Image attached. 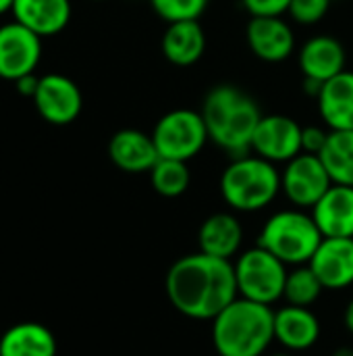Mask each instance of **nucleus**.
Wrapping results in <instances>:
<instances>
[{"mask_svg":"<svg viewBox=\"0 0 353 356\" xmlns=\"http://www.w3.org/2000/svg\"><path fill=\"white\" fill-rule=\"evenodd\" d=\"M164 292L177 313L193 321H212L237 296L233 261L193 252L177 259L164 277Z\"/></svg>","mask_w":353,"mask_h":356,"instance_id":"obj_1","label":"nucleus"},{"mask_svg":"<svg viewBox=\"0 0 353 356\" xmlns=\"http://www.w3.org/2000/svg\"><path fill=\"white\" fill-rule=\"evenodd\" d=\"M200 113L216 148L231 159L252 152V138L262 111L248 92L233 83H218L206 92Z\"/></svg>","mask_w":353,"mask_h":356,"instance_id":"obj_2","label":"nucleus"},{"mask_svg":"<svg viewBox=\"0 0 353 356\" xmlns=\"http://www.w3.org/2000/svg\"><path fill=\"white\" fill-rule=\"evenodd\" d=\"M210 323L212 346L218 356H264L275 342L273 307L241 296Z\"/></svg>","mask_w":353,"mask_h":356,"instance_id":"obj_3","label":"nucleus"},{"mask_svg":"<svg viewBox=\"0 0 353 356\" xmlns=\"http://www.w3.org/2000/svg\"><path fill=\"white\" fill-rule=\"evenodd\" d=\"M225 204L233 213H260L281 194L279 165L248 152L229 161L218 179Z\"/></svg>","mask_w":353,"mask_h":356,"instance_id":"obj_4","label":"nucleus"},{"mask_svg":"<svg viewBox=\"0 0 353 356\" xmlns=\"http://www.w3.org/2000/svg\"><path fill=\"white\" fill-rule=\"evenodd\" d=\"M320 242L322 234L312 213L291 207L268 215L256 244L273 252L287 267H300L310 263Z\"/></svg>","mask_w":353,"mask_h":356,"instance_id":"obj_5","label":"nucleus"},{"mask_svg":"<svg viewBox=\"0 0 353 356\" xmlns=\"http://www.w3.org/2000/svg\"><path fill=\"white\" fill-rule=\"evenodd\" d=\"M233 267H235L237 292L241 298L266 307H273L275 302L283 300L289 269L273 252L256 244L239 252L233 261Z\"/></svg>","mask_w":353,"mask_h":356,"instance_id":"obj_6","label":"nucleus"},{"mask_svg":"<svg viewBox=\"0 0 353 356\" xmlns=\"http://www.w3.org/2000/svg\"><path fill=\"white\" fill-rule=\"evenodd\" d=\"M152 140L160 159H175L189 163L210 142L204 117L196 108H173L164 113L154 129Z\"/></svg>","mask_w":353,"mask_h":356,"instance_id":"obj_7","label":"nucleus"},{"mask_svg":"<svg viewBox=\"0 0 353 356\" xmlns=\"http://www.w3.org/2000/svg\"><path fill=\"white\" fill-rule=\"evenodd\" d=\"M333 186V179L318 154L302 152L281 169V194L291 207L310 211Z\"/></svg>","mask_w":353,"mask_h":356,"instance_id":"obj_8","label":"nucleus"},{"mask_svg":"<svg viewBox=\"0 0 353 356\" xmlns=\"http://www.w3.org/2000/svg\"><path fill=\"white\" fill-rule=\"evenodd\" d=\"M302 131L304 125L289 115H262L252 138V152L275 165H285L304 152Z\"/></svg>","mask_w":353,"mask_h":356,"instance_id":"obj_9","label":"nucleus"},{"mask_svg":"<svg viewBox=\"0 0 353 356\" xmlns=\"http://www.w3.org/2000/svg\"><path fill=\"white\" fill-rule=\"evenodd\" d=\"M42 52V38L19 21L12 19L0 25V79L15 83L35 73Z\"/></svg>","mask_w":353,"mask_h":356,"instance_id":"obj_10","label":"nucleus"},{"mask_svg":"<svg viewBox=\"0 0 353 356\" xmlns=\"http://www.w3.org/2000/svg\"><path fill=\"white\" fill-rule=\"evenodd\" d=\"M33 104L46 123L71 125L83 111V94L71 77L62 73H46L37 81Z\"/></svg>","mask_w":353,"mask_h":356,"instance_id":"obj_11","label":"nucleus"},{"mask_svg":"<svg viewBox=\"0 0 353 356\" xmlns=\"http://www.w3.org/2000/svg\"><path fill=\"white\" fill-rule=\"evenodd\" d=\"M246 42L256 58L270 65L285 63L298 52V38L285 15L252 17L246 25Z\"/></svg>","mask_w":353,"mask_h":356,"instance_id":"obj_12","label":"nucleus"},{"mask_svg":"<svg viewBox=\"0 0 353 356\" xmlns=\"http://www.w3.org/2000/svg\"><path fill=\"white\" fill-rule=\"evenodd\" d=\"M298 67L304 79L325 83L347 69V50L339 38L316 33L298 48Z\"/></svg>","mask_w":353,"mask_h":356,"instance_id":"obj_13","label":"nucleus"},{"mask_svg":"<svg viewBox=\"0 0 353 356\" xmlns=\"http://www.w3.org/2000/svg\"><path fill=\"white\" fill-rule=\"evenodd\" d=\"M325 290H347L353 286V238H322L308 263Z\"/></svg>","mask_w":353,"mask_h":356,"instance_id":"obj_14","label":"nucleus"},{"mask_svg":"<svg viewBox=\"0 0 353 356\" xmlns=\"http://www.w3.org/2000/svg\"><path fill=\"white\" fill-rule=\"evenodd\" d=\"M108 156L112 165L125 173H150L160 159L152 134L135 127H125L112 134Z\"/></svg>","mask_w":353,"mask_h":356,"instance_id":"obj_15","label":"nucleus"},{"mask_svg":"<svg viewBox=\"0 0 353 356\" xmlns=\"http://www.w3.org/2000/svg\"><path fill=\"white\" fill-rule=\"evenodd\" d=\"M243 246V225L233 211H218L206 217L198 229V248L204 254L235 261Z\"/></svg>","mask_w":353,"mask_h":356,"instance_id":"obj_16","label":"nucleus"},{"mask_svg":"<svg viewBox=\"0 0 353 356\" xmlns=\"http://www.w3.org/2000/svg\"><path fill=\"white\" fill-rule=\"evenodd\" d=\"M320 319L308 307L285 305L275 311V342L287 353H306L320 340Z\"/></svg>","mask_w":353,"mask_h":356,"instance_id":"obj_17","label":"nucleus"},{"mask_svg":"<svg viewBox=\"0 0 353 356\" xmlns=\"http://www.w3.org/2000/svg\"><path fill=\"white\" fill-rule=\"evenodd\" d=\"M316 106L322 125L331 131L353 129V69H345L322 83Z\"/></svg>","mask_w":353,"mask_h":356,"instance_id":"obj_18","label":"nucleus"},{"mask_svg":"<svg viewBox=\"0 0 353 356\" xmlns=\"http://www.w3.org/2000/svg\"><path fill=\"white\" fill-rule=\"evenodd\" d=\"M206 31L196 21H175L166 23L160 38L162 56L175 67H193L206 54Z\"/></svg>","mask_w":353,"mask_h":356,"instance_id":"obj_19","label":"nucleus"},{"mask_svg":"<svg viewBox=\"0 0 353 356\" xmlns=\"http://www.w3.org/2000/svg\"><path fill=\"white\" fill-rule=\"evenodd\" d=\"M310 213L322 238H353V186L333 184Z\"/></svg>","mask_w":353,"mask_h":356,"instance_id":"obj_20","label":"nucleus"},{"mask_svg":"<svg viewBox=\"0 0 353 356\" xmlns=\"http://www.w3.org/2000/svg\"><path fill=\"white\" fill-rule=\"evenodd\" d=\"M71 13V0H15L10 15L44 40L64 31Z\"/></svg>","mask_w":353,"mask_h":356,"instance_id":"obj_21","label":"nucleus"},{"mask_svg":"<svg viewBox=\"0 0 353 356\" xmlns=\"http://www.w3.org/2000/svg\"><path fill=\"white\" fill-rule=\"evenodd\" d=\"M0 356H56V340L42 323H17L0 338Z\"/></svg>","mask_w":353,"mask_h":356,"instance_id":"obj_22","label":"nucleus"},{"mask_svg":"<svg viewBox=\"0 0 353 356\" xmlns=\"http://www.w3.org/2000/svg\"><path fill=\"white\" fill-rule=\"evenodd\" d=\"M333 179V184L353 186V129L331 131L318 154Z\"/></svg>","mask_w":353,"mask_h":356,"instance_id":"obj_23","label":"nucleus"},{"mask_svg":"<svg viewBox=\"0 0 353 356\" xmlns=\"http://www.w3.org/2000/svg\"><path fill=\"white\" fill-rule=\"evenodd\" d=\"M150 184L162 198H179L183 196L191 186V171L189 165L175 159H158V163L152 167Z\"/></svg>","mask_w":353,"mask_h":356,"instance_id":"obj_24","label":"nucleus"},{"mask_svg":"<svg viewBox=\"0 0 353 356\" xmlns=\"http://www.w3.org/2000/svg\"><path fill=\"white\" fill-rule=\"evenodd\" d=\"M322 292H325V286L320 284V280L316 277L312 267L300 265L287 273L283 300L287 305H293V307H308L310 309L322 296Z\"/></svg>","mask_w":353,"mask_h":356,"instance_id":"obj_25","label":"nucleus"},{"mask_svg":"<svg viewBox=\"0 0 353 356\" xmlns=\"http://www.w3.org/2000/svg\"><path fill=\"white\" fill-rule=\"evenodd\" d=\"M208 4H210V0H150L152 10L164 23L196 21L206 13Z\"/></svg>","mask_w":353,"mask_h":356,"instance_id":"obj_26","label":"nucleus"},{"mask_svg":"<svg viewBox=\"0 0 353 356\" xmlns=\"http://www.w3.org/2000/svg\"><path fill=\"white\" fill-rule=\"evenodd\" d=\"M331 4L333 0H291L287 15L293 23L310 27L320 23L329 15Z\"/></svg>","mask_w":353,"mask_h":356,"instance_id":"obj_27","label":"nucleus"},{"mask_svg":"<svg viewBox=\"0 0 353 356\" xmlns=\"http://www.w3.org/2000/svg\"><path fill=\"white\" fill-rule=\"evenodd\" d=\"M291 0H241L250 17H281L287 15Z\"/></svg>","mask_w":353,"mask_h":356,"instance_id":"obj_28","label":"nucleus"},{"mask_svg":"<svg viewBox=\"0 0 353 356\" xmlns=\"http://www.w3.org/2000/svg\"><path fill=\"white\" fill-rule=\"evenodd\" d=\"M331 129L327 125H304L302 131V150L310 154H320L327 140H329Z\"/></svg>","mask_w":353,"mask_h":356,"instance_id":"obj_29","label":"nucleus"},{"mask_svg":"<svg viewBox=\"0 0 353 356\" xmlns=\"http://www.w3.org/2000/svg\"><path fill=\"white\" fill-rule=\"evenodd\" d=\"M37 81H40V77H35V73H31V75H25V77L17 79L15 86H17V92L21 96H31L33 98V94L37 90Z\"/></svg>","mask_w":353,"mask_h":356,"instance_id":"obj_30","label":"nucleus"},{"mask_svg":"<svg viewBox=\"0 0 353 356\" xmlns=\"http://www.w3.org/2000/svg\"><path fill=\"white\" fill-rule=\"evenodd\" d=\"M343 325H345V330L353 334V298L347 302V307H345V313H343Z\"/></svg>","mask_w":353,"mask_h":356,"instance_id":"obj_31","label":"nucleus"},{"mask_svg":"<svg viewBox=\"0 0 353 356\" xmlns=\"http://www.w3.org/2000/svg\"><path fill=\"white\" fill-rule=\"evenodd\" d=\"M12 6H15V0H0V17L6 13H12Z\"/></svg>","mask_w":353,"mask_h":356,"instance_id":"obj_32","label":"nucleus"},{"mask_svg":"<svg viewBox=\"0 0 353 356\" xmlns=\"http://www.w3.org/2000/svg\"><path fill=\"white\" fill-rule=\"evenodd\" d=\"M331 356H353V348H350V346H341V348H337Z\"/></svg>","mask_w":353,"mask_h":356,"instance_id":"obj_33","label":"nucleus"},{"mask_svg":"<svg viewBox=\"0 0 353 356\" xmlns=\"http://www.w3.org/2000/svg\"><path fill=\"white\" fill-rule=\"evenodd\" d=\"M270 356H293L291 353H277V355H270Z\"/></svg>","mask_w":353,"mask_h":356,"instance_id":"obj_34","label":"nucleus"},{"mask_svg":"<svg viewBox=\"0 0 353 356\" xmlns=\"http://www.w3.org/2000/svg\"><path fill=\"white\" fill-rule=\"evenodd\" d=\"M98 2H102V0H98Z\"/></svg>","mask_w":353,"mask_h":356,"instance_id":"obj_35","label":"nucleus"}]
</instances>
